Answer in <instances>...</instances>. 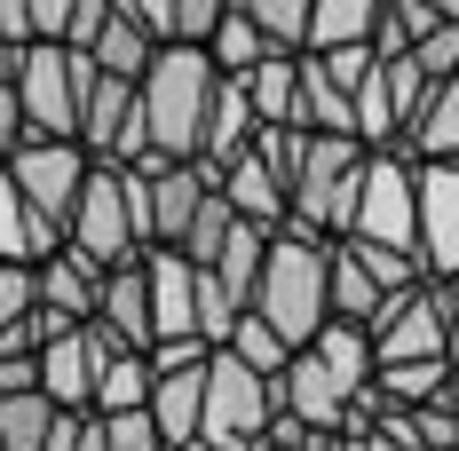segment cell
<instances>
[{"label":"cell","mask_w":459,"mask_h":451,"mask_svg":"<svg viewBox=\"0 0 459 451\" xmlns=\"http://www.w3.org/2000/svg\"><path fill=\"white\" fill-rule=\"evenodd\" d=\"M206 48H214V64H222V72H254V64H262V56H270L277 40H270V24H262V16H254L246 0H230Z\"/></svg>","instance_id":"7402d4cb"},{"label":"cell","mask_w":459,"mask_h":451,"mask_svg":"<svg viewBox=\"0 0 459 451\" xmlns=\"http://www.w3.org/2000/svg\"><path fill=\"white\" fill-rule=\"evenodd\" d=\"M95 151L80 135H24L16 151H8V175H16V190L40 206V214H56V222L72 230V206H80V182H88Z\"/></svg>","instance_id":"8992f818"},{"label":"cell","mask_w":459,"mask_h":451,"mask_svg":"<svg viewBox=\"0 0 459 451\" xmlns=\"http://www.w3.org/2000/svg\"><path fill=\"white\" fill-rule=\"evenodd\" d=\"M254 135H262V111H254V88L238 80V72H222V88H214V111H206V167H230L238 151H254Z\"/></svg>","instance_id":"5bb4252c"},{"label":"cell","mask_w":459,"mask_h":451,"mask_svg":"<svg viewBox=\"0 0 459 451\" xmlns=\"http://www.w3.org/2000/svg\"><path fill=\"white\" fill-rule=\"evenodd\" d=\"M372 24H380V0H317V8H309V48L372 40Z\"/></svg>","instance_id":"cb8c5ba5"},{"label":"cell","mask_w":459,"mask_h":451,"mask_svg":"<svg viewBox=\"0 0 459 451\" xmlns=\"http://www.w3.org/2000/svg\"><path fill=\"white\" fill-rule=\"evenodd\" d=\"M420 262L428 277L459 270V159H420Z\"/></svg>","instance_id":"30bf717a"},{"label":"cell","mask_w":459,"mask_h":451,"mask_svg":"<svg viewBox=\"0 0 459 451\" xmlns=\"http://www.w3.org/2000/svg\"><path fill=\"white\" fill-rule=\"evenodd\" d=\"M64 238H72V230L56 222V214H40V206L16 190L8 159H0V262H48Z\"/></svg>","instance_id":"8fae6325"},{"label":"cell","mask_w":459,"mask_h":451,"mask_svg":"<svg viewBox=\"0 0 459 451\" xmlns=\"http://www.w3.org/2000/svg\"><path fill=\"white\" fill-rule=\"evenodd\" d=\"M80 143H88L95 159H119V167H135L143 151H151V119H143V80L127 72H95L88 80V111H80Z\"/></svg>","instance_id":"52a82bcc"},{"label":"cell","mask_w":459,"mask_h":451,"mask_svg":"<svg viewBox=\"0 0 459 451\" xmlns=\"http://www.w3.org/2000/svg\"><path fill=\"white\" fill-rule=\"evenodd\" d=\"M436 16H459V0H436Z\"/></svg>","instance_id":"74e56055"},{"label":"cell","mask_w":459,"mask_h":451,"mask_svg":"<svg viewBox=\"0 0 459 451\" xmlns=\"http://www.w3.org/2000/svg\"><path fill=\"white\" fill-rule=\"evenodd\" d=\"M103 16H111V0H80V16H72V32H64V40H72V48H95Z\"/></svg>","instance_id":"836d02e7"},{"label":"cell","mask_w":459,"mask_h":451,"mask_svg":"<svg viewBox=\"0 0 459 451\" xmlns=\"http://www.w3.org/2000/svg\"><path fill=\"white\" fill-rule=\"evenodd\" d=\"M222 88V64L206 40H167L143 72V119H151V151L167 159H198L206 151V111Z\"/></svg>","instance_id":"6da1fadb"},{"label":"cell","mask_w":459,"mask_h":451,"mask_svg":"<svg viewBox=\"0 0 459 451\" xmlns=\"http://www.w3.org/2000/svg\"><path fill=\"white\" fill-rule=\"evenodd\" d=\"M222 190H230V206H238V214H254V222H270V230H285V214H293V182L262 159V143H254V151H238V159L222 167Z\"/></svg>","instance_id":"4fadbf2b"},{"label":"cell","mask_w":459,"mask_h":451,"mask_svg":"<svg viewBox=\"0 0 459 451\" xmlns=\"http://www.w3.org/2000/svg\"><path fill=\"white\" fill-rule=\"evenodd\" d=\"M277 420V372L246 364L238 349H214L206 357V428H198V451H262Z\"/></svg>","instance_id":"277c9868"},{"label":"cell","mask_w":459,"mask_h":451,"mask_svg":"<svg viewBox=\"0 0 459 451\" xmlns=\"http://www.w3.org/2000/svg\"><path fill=\"white\" fill-rule=\"evenodd\" d=\"M230 230H238V206H230V190L214 182V198L198 206V222H190V238H183V254H190V262H222Z\"/></svg>","instance_id":"484cf974"},{"label":"cell","mask_w":459,"mask_h":451,"mask_svg":"<svg viewBox=\"0 0 459 451\" xmlns=\"http://www.w3.org/2000/svg\"><path fill=\"white\" fill-rule=\"evenodd\" d=\"M365 159H372L365 135L309 127V159H301V182H293V214H285V230L341 238V230L357 222V182H365Z\"/></svg>","instance_id":"3957f363"},{"label":"cell","mask_w":459,"mask_h":451,"mask_svg":"<svg viewBox=\"0 0 459 451\" xmlns=\"http://www.w3.org/2000/svg\"><path fill=\"white\" fill-rule=\"evenodd\" d=\"M135 16L159 32V40H175V0H135Z\"/></svg>","instance_id":"e575fe53"},{"label":"cell","mask_w":459,"mask_h":451,"mask_svg":"<svg viewBox=\"0 0 459 451\" xmlns=\"http://www.w3.org/2000/svg\"><path fill=\"white\" fill-rule=\"evenodd\" d=\"M372 380H380L388 404H436L444 380H452V357H396V364H380Z\"/></svg>","instance_id":"603a6c76"},{"label":"cell","mask_w":459,"mask_h":451,"mask_svg":"<svg viewBox=\"0 0 459 451\" xmlns=\"http://www.w3.org/2000/svg\"><path fill=\"white\" fill-rule=\"evenodd\" d=\"M254 309L270 317L293 349L317 341V325L333 317V238H317V230H277L270 262H262V285H254Z\"/></svg>","instance_id":"7a4b0ae2"},{"label":"cell","mask_w":459,"mask_h":451,"mask_svg":"<svg viewBox=\"0 0 459 451\" xmlns=\"http://www.w3.org/2000/svg\"><path fill=\"white\" fill-rule=\"evenodd\" d=\"M40 270V301H56V309H72V317H95L103 309V277H111V262H95L88 246H56L48 262H32Z\"/></svg>","instance_id":"7c38bea8"},{"label":"cell","mask_w":459,"mask_h":451,"mask_svg":"<svg viewBox=\"0 0 459 451\" xmlns=\"http://www.w3.org/2000/svg\"><path fill=\"white\" fill-rule=\"evenodd\" d=\"M24 8H32V40H64L80 16V0H24Z\"/></svg>","instance_id":"1f68e13d"},{"label":"cell","mask_w":459,"mask_h":451,"mask_svg":"<svg viewBox=\"0 0 459 451\" xmlns=\"http://www.w3.org/2000/svg\"><path fill=\"white\" fill-rule=\"evenodd\" d=\"M40 388V349H0V396Z\"/></svg>","instance_id":"f546056e"},{"label":"cell","mask_w":459,"mask_h":451,"mask_svg":"<svg viewBox=\"0 0 459 451\" xmlns=\"http://www.w3.org/2000/svg\"><path fill=\"white\" fill-rule=\"evenodd\" d=\"M372 349H380V364H396V357H444V349H452V301H444V277L396 285V293L372 309Z\"/></svg>","instance_id":"5b68a950"},{"label":"cell","mask_w":459,"mask_h":451,"mask_svg":"<svg viewBox=\"0 0 459 451\" xmlns=\"http://www.w3.org/2000/svg\"><path fill=\"white\" fill-rule=\"evenodd\" d=\"M246 88H254V111L262 119H293V103H301V48H270L254 72H238Z\"/></svg>","instance_id":"ffe728a7"},{"label":"cell","mask_w":459,"mask_h":451,"mask_svg":"<svg viewBox=\"0 0 459 451\" xmlns=\"http://www.w3.org/2000/svg\"><path fill=\"white\" fill-rule=\"evenodd\" d=\"M444 301H452V325H459V270L444 277Z\"/></svg>","instance_id":"d590c367"},{"label":"cell","mask_w":459,"mask_h":451,"mask_svg":"<svg viewBox=\"0 0 459 451\" xmlns=\"http://www.w3.org/2000/svg\"><path fill=\"white\" fill-rule=\"evenodd\" d=\"M412 40H420V32H412V16H404L396 0H380V24H372V48H380V56H404Z\"/></svg>","instance_id":"4dcf8cb0"},{"label":"cell","mask_w":459,"mask_h":451,"mask_svg":"<svg viewBox=\"0 0 459 451\" xmlns=\"http://www.w3.org/2000/svg\"><path fill=\"white\" fill-rule=\"evenodd\" d=\"M293 119L301 127H333V135H357V88L333 80V64L317 48H301V103H293Z\"/></svg>","instance_id":"e0dca14e"},{"label":"cell","mask_w":459,"mask_h":451,"mask_svg":"<svg viewBox=\"0 0 459 451\" xmlns=\"http://www.w3.org/2000/svg\"><path fill=\"white\" fill-rule=\"evenodd\" d=\"M404 151L412 159H459V72H444L428 103L412 111V127H404Z\"/></svg>","instance_id":"d6986e66"},{"label":"cell","mask_w":459,"mask_h":451,"mask_svg":"<svg viewBox=\"0 0 459 451\" xmlns=\"http://www.w3.org/2000/svg\"><path fill=\"white\" fill-rule=\"evenodd\" d=\"M103 341H111V325L103 317H88V325H72V333H56L40 349V388L56 396V404L88 412L95 404V372H103Z\"/></svg>","instance_id":"9c48e42d"},{"label":"cell","mask_w":459,"mask_h":451,"mask_svg":"<svg viewBox=\"0 0 459 451\" xmlns=\"http://www.w3.org/2000/svg\"><path fill=\"white\" fill-rule=\"evenodd\" d=\"M32 301H40V270L32 262H0V333L16 317H32Z\"/></svg>","instance_id":"83f0119b"},{"label":"cell","mask_w":459,"mask_h":451,"mask_svg":"<svg viewBox=\"0 0 459 451\" xmlns=\"http://www.w3.org/2000/svg\"><path fill=\"white\" fill-rule=\"evenodd\" d=\"M262 451H293V444H262Z\"/></svg>","instance_id":"f35d334b"},{"label":"cell","mask_w":459,"mask_h":451,"mask_svg":"<svg viewBox=\"0 0 459 451\" xmlns=\"http://www.w3.org/2000/svg\"><path fill=\"white\" fill-rule=\"evenodd\" d=\"M388 301V285L365 270V254L349 246V238H333V317H357V325H372V309Z\"/></svg>","instance_id":"44dd1931"},{"label":"cell","mask_w":459,"mask_h":451,"mask_svg":"<svg viewBox=\"0 0 459 451\" xmlns=\"http://www.w3.org/2000/svg\"><path fill=\"white\" fill-rule=\"evenodd\" d=\"M230 0H175V40H214Z\"/></svg>","instance_id":"f1b7e54d"},{"label":"cell","mask_w":459,"mask_h":451,"mask_svg":"<svg viewBox=\"0 0 459 451\" xmlns=\"http://www.w3.org/2000/svg\"><path fill=\"white\" fill-rule=\"evenodd\" d=\"M246 8L270 24L277 48H309V8H317V0H246Z\"/></svg>","instance_id":"4316f807"},{"label":"cell","mask_w":459,"mask_h":451,"mask_svg":"<svg viewBox=\"0 0 459 451\" xmlns=\"http://www.w3.org/2000/svg\"><path fill=\"white\" fill-rule=\"evenodd\" d=\"M222 349H238V357H246V364H262V372H285V364H293V341H285V333H277L262 309H246V317H238V333H230Z\"/></svg>","instance_id":"d4e9b609"},{"label":"cell","mask_w":459,"mask_h":451,"mask_svg":"<svg viewBox=\"0 0 459 451\" xmlns=\"http://www.w3.org/2000/svg\"><path fill=\"white\" fill-rule=\"evenodd\" d=\"M24 135H32V119H24V95H16V80H0V159H8Z\"/></svg>","instance_id":"d6a6232c"},{"label":"cell","mask_w":459,"mask_h":451,"mask_svg":"<svg viewBox=\"0 0 459 451\" xmlns=\"http://www.w3.org/2000/svg\"><path fill=\"white\" fill-rule=\"evenodd\" d=\"M159 48H167V40H159V32L135 16V0H111V16H103V32H95V64H111V72L143 80Z\"/></svg>","instance_id":"ac0fdd59"},{"label":"cell","mask_w":459,"mask_h":451,"mask_svg":"<svg viewBox=\"0 0 459 451\" xmlns=\"http://www.w3.org/2000/svg\"><path fill=\"white\" fill-rule=\"evenodd\" d=\"M151 388H159V357L111 333V341H103V372H95V404H88V412H127V404H151Z\"/></svg>","instance_id":"9a60e30c"},{"label":"cell","mask_w":459,"mask_h":451,"mask_svg":"<svg viewBox=\"0 0 459 451\" xmlns=\"http://www.w3.org/2000/svg\"><path fill=\"white\" fill-rule=\"evenodd\" d=\"M444 357H452V372H459V325H452V349H444Z\"/></svg>","instance_id":"8d00e7d4"},{"label":"cell","mask_w":459,"mask_h":451,"mask_svg":"<svg viewBox=\"0 0 459 451\" xmlns=\"http://www.w3.org/2000/svg\"><path fill=\"white\" fill-rule=\"evenodd\" d=\"M103 325L119 333V341H135V349H151L159 341V325H151V270H143V254L135 262H111V277H103Z\"/></svg>","instance_id":"2e32d148"},{"label":"cell","mask_w":459,"mask_h":451,"mask_svg":"<svg viewBox=\"0 0 459 451\" xmlns=\"http://www.w3.org/2000/svg\"><path fill=\"white\" fill-rule=\"evenodd\" d=\"M143 270H151V325H159V341H206V325H198V262L183 246H143Z\"/></svg>","instance_id":"ba28073f"}]
</instances>
